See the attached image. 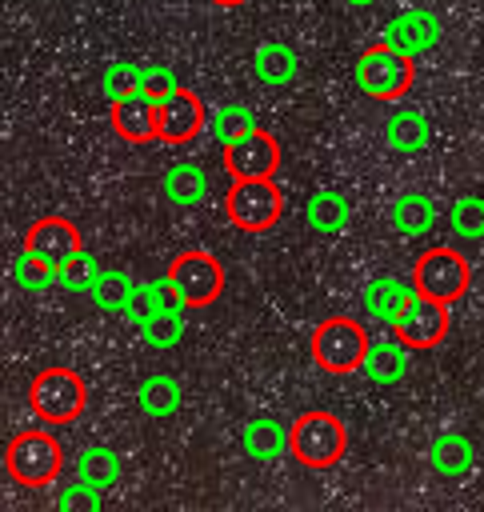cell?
<instances>
[{"label": "cell", "mask_w": 484, "mask_h": 512, "mask_svg": "<svg viewBox=\"0 0 484 512\" xmlns=\"http://www.w3.org/2000/svg\"><path fill=\"white\" fill-rule=\"evenodd\" d=\"M84 404H88V384L68 364L40 368L32 376V384H28V412L36 416V424L68 428V424H76L84 416Z\"/></svg>", "instance_id": "obj_1"}, {"label": "cell", "mask_w": 484, "mask_h": 512, "mask_svg": "<svg viewBox=\"0 0 484 512\" xmlns=\"http://www.w3.org/2000/svg\"><path fill=\"white\" fill-rule=\"evenodd\" d=\"M4 472L20 484V488H48L60 480L64 472V444L56 440V428L36 424L16 432L4 444Z\"/></svg>", "instance_id": "obj_2"}, {"label": "cell", "mask_w": 484, "mask_h": 512, "mask_svg": "<svg viewBox=\"0 0 484 512\" xmlns=\"http://www.w3.org/2000/svg\"><path fill=\"white\" fill-rule=\"evenodd\" d=\"M344 452H348V428L340 416L324 408H308L288 424V456L300 468H312V472L336 468Z\"/></svg>", "instance_id": "obj_3"}, {"label": "cell", "mask_w": 484, "mask_h": 512, "mask_svg": "<svg viewBox=\"0 0 484 512\" xmlns=\"http://www.w3.org/2000/svg\"><path fill=\"white\" fill-rule=\"evenodd\" d=\"M352 76H356V88L372 100H400L412 92L416 84V56L408 52H396L392 44H372L356 56L352 64Z\"/></svg>", "instance_id": "obj_4"}, {"label": "cell", "mask_w": 484, "mask_h": 512, "mask_svg": "<svg viewBox=\"0 0 484 512\" xmlns=\"http://www.w3.org/2000/svg\"><path fill=\"white\" fill-rule=\"evenodd\" d=\"M412 288L432 296V300H444V304H456L468 296L472 288V268H468V256L452 244H432L416 256L412 264Z\"/></svg>", "instance_id": "obj_5"}, {"label": "cell", "mask_w": 484, "mask_h": 512, "mask_svg": "<svg viewBox=\"0 0 484 512\" xmlns=\"http://www.w3.org/2000/svg\"><path fill=\"white\" fill-rule=\"evenodd\" d=\"M368 328L352 316H328L312 328V360L316 368L332 372V376H348L360 372L364 352H368Z\"/></svg>", "instance_id": "obj_6"}, {"label": "cell", "mask_w": 484, "mask_h": 512, "mask_svg": "<svg viewBox=\"0 0 484 512\" xmlns=\"http://www.w3.org/2000/svg\"><path fill=\"white\" fill-rule=\"evenodd\" d=\"M224 212L232 228L240 232H268L284 216V192L276 188V176H256V180H232L224 192Z\"/></svg>", "instance_id": "obj_7"}, {"label": "cell", "mask_w": 484, "mask_h": 512, "mask_svg": "<svg viewBox=\"0 0 484 512\" xmlns=\"http://www.w3.org/2000/svg\"><path fill=\"white\" fill-rule=\"evenodd\" d=\"M448 308H452V304L432 300V296H424V292L412 288L408 304L396 312V320H392L388 328H392V336L404 340L412 352H424V348H436V344L448 336V328H452Z\"/></svg>", "instance_id": "obj_8"}, {"label": "cell", "mask_w": 484, "mask_h": 512, "mask_svg": "<svg viewBox=\"0 0 484 512\" xmlns=\"http://www.w3.org/2000/svg\"><path fill=\"white\" fill-rule=\"evenodd\" d=\"M168 276L176 280L188 308H208L224 296V264L204 248H188V252L172 256Z\"/></svg>", "instance_id": "obj_9"}, {"label": "cell", "mask_w": 484, "mask_h": 512, "mask_svg": "<svg viewBox=\"0 0 484 512\" xmlns=\"http://www.w3.org/2000/svg\"><path fill=\"white\" fill-rule=\"evenodd\" d=\"M220 160H224V168H228V176H232V180L276 176V168H280V144H276V136H272V132L256 128L252 136H244V140H236V144L220 148Z\"/></svg>", "instance_id": "obj_10"}, {"label": "cell", "mask_w": 484, "mask_h": 512, "mask_svg": "<svg viewBox=\"0 0 484 512\" xmlns=\"http://www.w3.org/2000/svg\"><path fill=\"white\" fill-rule=\"evenodd\" d=\"M208 128V108L192 88H180L172 100L156 108V136L164 144H188Z\"/></svg>", "instance_id": "obj_11"}, {"label": "cell", "mask_w": 484, "mask_h": 512, "mask_svg": "<svg viewBox=\"0 0 484 512\" xmlns=\"http://www.w3.org/2000/svg\"><path fill=\"white\" fill-rule=\"evenodd\" d=\"M384 44H392L396 52H408V56H424L440 44V20L428 12V8H404L396 12L388 24H384Z\"/></svg>", "instance_id": "obj_12"}, {"label": "cell", "mask_w": 484, "mask_h": 512, "mask_svg": "<svg viewBox=\"0 0 484 512\" xmlns=\"http://www.w3.org/2000/svg\"><path fill=\"white\" fill-rule=\"evenodd\" d=\"M24 248H32L36 256H44L48 264H64L72 252H80L84 248V240H80V228L68 220V216H40L36 224H28V232H24Z\"/></svg>", "instance_id": "obj_13"}, {"label": "cell", "mask_w": 484, "mask_h": 512, "mask_svg": "<svg viewBox=\"0 0 484 512\" xmlns=\"http://www.w3.org/2000/svg\"><path fill=\"white\" fill-rule=\"evenodd\" d=\"M108 124L120 140L128 144H152L156 136V104L144 96H128V100H112L108 104Z\"/></svg>", "instance_id": "obj_14"}, {"label": "cell", "mask_w": 484, "mask_h": 512, "mask_svg": "<svg viewBox=\"0 0 484 512\" xmlns=\"http://www.w3.org/2000/svg\"><path fill=\"white\" fill-rule=\"evenodd\" d=\"M408 344L396 340V336H380V340H368V352H364V380L368 384H400L404 372H408Z\"/></svg>", "instance_id": "obj_15"}, {"label": "cell", "mask_w": 484, "mask_h": 512, "mask_svg": "<svg viewBox=\"0 0 484 512\" xmlns=\"http://www.w3.org/2000/svg\"><path fill=\"white\" fill-rule=\"evenodd\" d=\"M252 72L260 84L268 88H288L296 76H300V56L288 40H264L252 56Z\"/></svg>", "instance_id": "obj_16"}, {"label": "cell", "mask_w": 484, "mask_h": 512, "mask_svg": "<svg viewBox=\"0 0 484 512\" xmlns=\"http://www.w3.org/2000/svg\"><path fill=\"white\" fill-rule=\"evenodd\" d=\"M384 140L392 152L400 156H416L432 144V124L420 108H396L388 120H384Z\"/></svg>", "instance_id": "obj_17"}, {"label": "cell", "mask_w": 484, "mask_h": 512, "mask_svg": "<svg viewBox=\"0 0 484 512\" xmlns=\"http://www.w3.org/2000/svg\"><path fill=\"white\" fill-rule=\"evenodd\" d=\"M408 296H412V284H408V280H400V276H376V280L364 284L360 304H364V316H368V320L392 324L396 312L408 304Z\"/></svg>", "instance_id": "obj_18"}, {"label": "cell", "mask_w": 484, "mask_h": 512, "mask_svg": "<svg viewBox=\"0 0 484 512\" xmlns=\"http://www.w3.org/2000/svg\"><path fill=\"white\" fill-rule=\"evenodd\" d=\"M240 448H244L248 460L272 464V460H280V456L288 452V428H284L280 420H272V416H256V420L244 424Z\"/></svg>", "instance_id": "obj_19"}, {"label": "cell", "mask_w": 484, "mask_h": 512, "mask_svg": "<svg viewBox=\"0 0 484 512\" xmlns=\"http://www.w3.org/2000/svg\"><path fill=\"white\" fill-rule=\"evenodd\" d=\"M388 220L396 228V236H408V240H420L436 228V204L424 196V192H400L388 208Z\"/></svg>", "instance_id": "obj_20"}, {"label": "cell", "mask_w": 484, "mask_h": 512, "mask_svg": "<svg viewBox=\"0 0 484 512\" xmlns=\"http://www.w3.org/2000/svg\"><path fill=\"white\" fill-rule=\"evenodd\" d=\"M304 224H308L316 236H340V232L352 224V204H348L340 192H332V188L312 192L308 204H304Z\"/></svg>", "instance_id": "obj_21"}, {"label": "cell", "mask_w": 484, "mask_h": 512, "mask_svg": "<svg viewBox=\"0 0 484 512\" xmlns=\"http://www.w3.org/2000/svg\"><path fill=\"white\" fill-rule=\"evenodd\" d=\"M160 192L176 208H196L208 196V176H204L200 164H172L164 172V180H160Z\"/></svg>", "instance_id": "obj_22"}, {"label": "cell", "mask_w": 484, "mask_h": 512, "mask_svg": "<svg viewBox=\"0 0 484 512\" xmlns=\"http://www.w3.org/2000/svg\"><path fill=\"white\" fill-rule=\"evenodd\" d=\"M136 408H140L144 416H152V420L172 416V412L180 408V384H176V376H168V372L144 376V380L136 384Z\"/></svg>", "instance_id": "obj_23"}, {"label": "cell", "mask_w": 484, "mask_h": 512, "mask_svg": "<svg viewBox=\"0 0 484 512\" xmlns=\"http://www.w3.org/2000/svg\"><path fill=\"white\" fill-rule=\"evenodd\" d=\"M428 468L440 476H464L472 468V440L464 432H440L428 444Z\"/></svg>", "instance_id": "obj_24"}, {"label": "cell", "mask_w": 484, "mask_h": 512, "mask_svg": "<svg viewBox=\"0 0 484 512\" xmlns=\"http://www.w3.org/2000/svg\"><path fill=\"white\" fill-rule=\"evenodd\" d=\"M76 480L92 484V488H116L120 484V456L112 448H84L76 456Z\"/></svg>", "instance_id": "obj_25"}, {"label": "cell", "mask_w": 484, "mask_h": 512, "mask_svg": "<svg viewBox=\"0 0 484 512\" xmlns=\"http://www.w3.org/2000/svg\"><path fill=\"white\" fill-rule=\"evenodd\" d=\"M256 128H260V120H256V112H252L248 104H224V108H216V116H212V136H216L220 148H228V144L252 136Z\"/></svg>", "instance_id": "obj_26"}, {"label": "cell", "mask_w": 484, "mask_h": 512, "mask_svg": "<svg viewBox=\"0 0 484 512\" xmlns=\"http://www.w3.org/2000/svg\"><path fill=\"white\" fill-rule=\"evenodd\" d=\"M100 260L88 252V248H80V252H72L60 268H56V284L64 288V292H92L96 288V280H100Z\"/></svg>", "instance_id": "obj_27"}, {"label": "cell", "mask_w": 484, "mask_h": 512, "mask_svg": "<svg viewBox=\"0 0 484 512\" xmlns=\"http://www.w3.org/2000/svg\"><path fill=\"white\" fill-rule=\"evenodd\" d=\"M12 280H16V288H24V292H44V288L56 284V264H48V260L36 256L32 248H24V252L12 260Z\"/></svg>", "instance_id": "obj_28"}, {"label": "cell", "mask_w": 484, "mask_h": 512, "mask_svg": "<svg viewBox=\"0 0 484 512\" xmlns=\"http://www.w3.org/2000/svg\"><path fill=\"white\" fill-rule=\"evenodd\" d=\"M448 228L460 240H484V196H456L448 208Z\"/></svg>", "instance_id": "obj_29"}, {"label": "cell", "mask_w": 484, "mask_h": 512, "mask_svg": "<svg viewBox=\"0 0 484 512\" xmlns=\"http://www.w3.org/2000/svg\"><path fill=\"white\" fill-rule=\"evenodd\" d=\"M132 288H136V280H132L124 268H104L100 280H96V288H92L88 296H92V304H96L100 312H120Z\"/></svg>", "instance_id": "obj_30"}, {"label": "cell", "mask_w": 484, "mask_h": 512, "mask_svg": "<svg viewBox=\"0 0 484 512\" xmlns=\"http://www.w3.org/2000/svg\"><path fill=\"white\" fill-rule=\"evenodd\" d=\"M140 80H144V68H140V64H132V60H116V64L104 68V76H100V92L108 96V104H112V100H128V96H140Z\"/></svg>", "instance_id": "obj_31"}, {"label": "cell", "mask_w": 484, "mask_h": 512, "mask_svg": "<svg viewBox=\"0 0 484 512\" xmlns=\"http://www.w3.org/2000/svg\"><path fill=\"white\" fill-rule=\"evenodd\" d=\"M184 336V312H168V308H160L152 320H144L140 324V340L148 344V348H172L176 340Z\"/></svg>", "instance_id": "obj_32"}, {"label": "cell", "mask_w": 484, "mask_h": 512, "mask_svg": "<svg viewBox=\"0 0 484 512\" xmlns=\"http://www.w3.org/2000/svg\"><path fill=\"white\" fill-rule=\"evenodd\" d=\"M180 88H184V84L176 80V72H172V68H164V64H148V68H144V80H140V96H144V100H152L156 108H160L164 100H172Z\"/></svg>", "instance_id": "obj_33"}, {"label": "cell", "mask_w": 484, "mask_h": 512, "mask_svg": "<svg viewBox=\"0 0 484 512\" xmlns=\"http://www.w3.org/2000/svg\"><path fill=\"white\" fill-rule=\"evenodd\" d=\"M56 508H60V512H100V508H104V488H92V484L76 480V484L60 488Z\"/></svg>", "instance_id": "obj_34"}, {"label": "cell", "mask_w": 484, "mask_h": 512, "mask_svg": "<svg viewBox=\"0 0 484 512\" xmlns=\"http://www.w3.org/2000/svg\"><path fill=\"white\" fill-rule=\"evenodd\" d=\"M160 312V300H156V284L148 280V284H136L132 292H128V300H124V308H120V316L128 320V324H144V320H152Z\"/></svg>", "instance_id": "obj_35"}, {"label": "cell", "mask_w": 484, "mask_h": 512, "mask_svg": "<svg viewBox=\"0 0 484 512\" xmlns=\"http://www.w3.org/2000/svg\"><path fill=\"white\" fill-rule=\"evenodd\" d=\"M156 284V300H160V308H168V312H184L188 304H184V296H180V288H176V280L164 272L160 280H152Z\"/></svg>", "instance_id": "obj_36"}, {"label": "cell", "mask_w": 484, "mask_h": 512, "mask_svg": "<svg viewBox=\"0 0 484 512\" xmlns=\"http://www.w3.org/2000/svg\"><path fill=\"white\" fill-rule=\"evenodd\" d=\"M348 8H372V4H380V0H344Z\"/></svg>", "instance_id": "obj_37"}, {"label": "cell", "mask_w": 484, "mask_h": 512, "mask_svg": "<svg viewBox=\"0 0 484 512\" xmlns=\"http://www.w3.org/2000/svg\"><path fill=\"white\" fill-rule=\"evenodd\" d=\"M216 8H240V4H248V0H212Z\"/></svg>", "instance_id": "obj_38"}]
</instances>
